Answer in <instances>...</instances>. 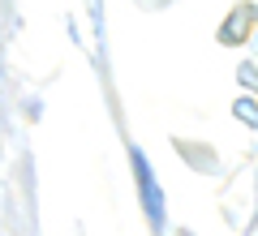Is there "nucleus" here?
<instances>
[{"label":"nucleus","instance_id":"f257e3e1","mask_svg":"<svg viewBox=\"0 0 258 236\" xmlns=\"http://www.w3.org/2000/svg\"><path fill=\"white\" fill-rule=\"evenodd\" d=\"M129 164H134V176H138V189H142V206H147V219H151V227H164V193H159V185H155V176H151V164H147V154L134 146L129 150Z\"/></svg>","mask_w":258,"mask_h":236}]
</instances>
